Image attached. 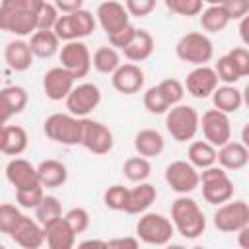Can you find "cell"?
<instances>
[{"label": "cell", "mask_w": 249, "mask_h": 249, "mask_svg": "<svg viewBox=\"0 0 249 249\" xmlns=\"http://www.w3.org/2000/svg\"><path fill=\"white\" fill-rule=\"evenodd\" d=\"M41 0H2L0 2V31L18 37L37 31V8Z\"/></svg>", "instance_id": "obj_1"}, {"label": "cell", "mask_w": 249, "mask_h": 249, "mask_svg": "<svg viewBox=\"0 0 249 249\" xmlns=\"http://www.w3.org/2000/svg\"><path fill=\"white\" fill-rule=\"evenodd\" d=\"M171 224L187 239H196L206 230V218L198 202L187 195L177 196L171 204Z\"/></svg>", "instance_id": "obj_2"}, {"label": "cell", "mask_w": 249, "mask_h": 249, "mask_svg": "<svg viewBox=\"0 0 249 249\" xmlns=\"http://www.w3.org/2000/svg\"><path fill=\"white\" fill-rule=\"evenodd\" d=\"M84 119L72 117L70 113H53L43 123V132L49 140L62 146H78L82 142Z\"/></svg>", "instance_id": "obj_3"}, {"label": "cell", "mask_w": 249, "mask_h": 249, "mask_svg": "<svg viewBox=\"0 0 249 249\" xmlns=\"http://www.w3.org/2000/svg\"><path fill=\"white\" fill-rule=\"evenodd\" d=\"M175 54L183 62H189L195 66H208V62L214 56V45L206 33L191 31L177 41Z\"/></svg>", "instance_id": "obj_4"}, {"label": "cell", "mask_w": 249, "mask_h": 249, "mask_svg": "<svg viewBox=\"0 0 249 249\" xmlns=\"http://www.w3.org/2000/svg\"><path fill=\"white\" fill-rule=\"evenodd\" d=\"M95 16L82 8L74 14H68V16H58L54 27H53V33L58 37V41H64V43H70V41H80L82 37H88L95 31Z\"/></svg>", "instance_id": "obj_5"}, {"label": "cell", "mask_w": 249, "mask_h": 249, "mask_svg": "<svg viewBox=\"0 0 249 249\" xmlns=\"http://www.w3.org/2000/svg\"><path fill=\"white\" fill-rule=\"evenodd\" d=\"M200 115L191 105H175L165 113V128L175 142H189L198 132Z\"/></svg>", "instance_id": "obj_6"}, {"label": "cell", "mask_w": 249, "mask_h": 249, "mask_svg": "<svg viewBox=\"0 0 249 249\" xmlns=\"http://www.w3.org/2000/svg\"><path fill=\"white\" fill-rule=\"evenodd\" d=\"M173 233L171 220L158 212H144L136 222V239L148 245H167Z\"/></svg>", "instance_id": "obj_7"}, {"label": "cell", "mask_w": 249, "mask_h": 249, "mask_svg": "<svg viewBox=\"0 0 249 249\" xmlns=\"http://www.w3.org/2000/svg\"><path fill=\"white\" fill-rule=\"evenodd\" d=\"M198 179H200L198 185H202V198L208 204L220 206V204L231 200L233 183L228 177V171H224L222 167L212 165L208 169H202V173H198Z\"/></svg>", "instance_id": "obj_8"}, {"label": "cell", "mask_w": 249, "mask_h": 249, "mask_svg": "<svg viewBox=\"0 0 249 249\" xmlns=\"http://www.w3.org/2000/svg\"><path fill=\"white\" fill-rule=\"evenodd\" d=\"M58 58H60V66L74 80L86 78L91 70V53H89V49L84 41L64 43L58 51Z\"/></svg>", "instance_id": "obj_9"}, {"label": "cell", "mask_w": 249, "mask_h": 249, "mask_svg": "<svg viewBox=\"0 0 249 249\" xmlns=\"http://www.w3.org/2000/svg\"><path fill=\"white\" fill-rule=\"evenodd\" d=\"M212 222L224 233H237L249 226V204L245 200H228L216 208Z\"/></svg>", "instance_id": "obj_10"}, {"label": "cell", "mask_w": 249, "mask_h": 249, "mask_svg": "<svg viewBox=\"0 0 249 249\" xmlns=\"http://www.w3.org/2000/svg\"><path fill=\"white\" fill-rule=\"evenodd\" d=\"M64 101H66V109L72 117L86 119L101 103V89L97 84L84 82V84L74 86V89L68 93V97Z\"/></svg>", "instance_id": "obj_11"}, {"label": "cell", "mask_w": 249, "mask_h": 249, "mask_svg": "<svg viewBox=\"0 0 249 249\" xmlns=\"http://www.w3.org/2000/svg\"><path fill=\"white\" fill-rule=\"evenodd\" d=\"M198 128H202L204 140L212 144L216 150L231 140V123L230 117L220 113L218 109H208L202 113L198 121Z\"/></svg>", "instance_id": "obj_12"}, {"label": "cell", "mask_w": 249, "mask_h": 249, "mask_svg": "<svg viewBox=\"0 0 249 249\" xmlns=\"http://www.w3.org/2000/svg\"><path fill=\"white\" fill-rule=\"evenodd\" d=\"M80 146H84L86 150H89L95 156L109 154L113 150V132L103 123L86 117L84 119V126H82V142H80Z\"/></svg>", "instance_id": "obj_13"}, {"label": "cell", "mask_w": 249, "mask_h": 249, "mask_svg": "<svg viewBox=\"0 0 249 249\" xmlns=\"http://www.w3.org/2000/svg\"><path fill=\"white\" fill-rule=\"evenodd\" d=\"M165 183L171 187V191H175L177 195H189L193 193L200 179H198V171L185 160H177V161H171L167 167H165Z\"/></svg>", "instance_id": "obj_14"}, {"label": "cell", "mask_w": 249, "mask_h": 249, "mask_svg": "<svg viewBox=\"0 0 249 249\" xmlns=\"http://www.w3.org/2000/svg\"><path fill=\"white\" fill-rule=\"evenodd\" d=\"M128 14L124 10V6L117 0H107V2H101L95 10V21L101 25V29L109 35H115L119 33L121 29H124L130 21H128Z\"/></svg>", "instance_id": "obj_15"}, {"label": "cell", "mask_w": 249, "mask_h": 249, "mask_svg": "<svg viewBox=\"0 0 249 249\" xmlns=\"http://www.w3.org/2000/svg\"><path fill=\"white\" fill-rule=\"evenodd\" d=\"M183 88L187 89V93H191L196 99H206L214 93V89L218 88V78L212 66H195L187 78Z\"/></svg>", "instance_id": "obj_16"}, {"label": "cell", "mask_w": 249, "mask_h": 249, "mask_svg": "<svg viewBox=\"0 0 249 249\" xmlns=\"http://www.w3.org/2000/svg\"><path fill=\"white\" fill-rule=\"evenodd\" d=\"M144 82H146L144 70H142L138 64H132V62L121 64V66L111 74V84H113V88H115L119 93H123V95L138 93V91L144 88Z\"/></svg>", "instance_id": "obj_17"}, {"label": "cell", "mask_w": 249, "mask_h": 249, "mask_svg": "<svg viewBox=\"0 0 249 249\" xmlns=\"http://www.w3.org/2000/svg\"><path fill=\"white\" fill-rule=\"evenodd\" d=\"M10 237L21 249H39L45 243L43 226L37 220L25 216V214L19 218V222L16 224V228L10 231Z\"/></svg>", "instance_id": "obj_18"}, {"label": "cell", "mask_w": 249, "mask_h": 249, "mask_svg": "<svg viewBox=\"0 0 249 249\" xmlns=\"http://www.w3.org/2000/svg\"><path fill=\"white\" fill-rule=\"evenodd\" d=\"M74 82L76 80L62 66H53L43 76V91L51 101H62L74 89Z\"/></svg>", "instance_id": "obj_19"}, {"label": "cell", "mask_w": 249, "mask_h": 249, "mask_svg": "<svg viewBox=\"0 0 249 249\" xmlns=\"http://www.w3.org/2000/svg\"><path fill=\"white\" fill-rule=\"evenodd\" d=\"M6 179L16 191H25V189H35L41 187L37 179V169L23 158H14L6 165Z\"/></svg>", "instance_id": "obj_20"}, {"label": "cell", "mask_w": 249, "mask_h": 249, "mask_svg": "<svg viewBox=\"0 0 249 249\" xmlns=\"http://www.w3.org/2000/svg\"><path fill=\"white\" fill-rule=\"evenodd\" d=\"M216 161L220 163V167L224 171L226 169H230V171L243 169L249 163V148L243 146L241 142L230 140L216 150Z\"/></svg>", "instance_id": "obj_21"}, {"label": "cell", "mask_w": 249, "mask_h": 249, "mask_svg": "<svg viewBox=\"0 0 249 249\" xmlns=\"http://www.w3.org/2000/svg\"><path fill=\"white\" fill-rule=\"evenodd\" d=\"M27 91L21 86H6L0 89V119L8 123L27 107Z\"/></svg>", "instance_id": "obj_22"}, {"label": "cell", "mask_w": 249, "mask_h": 249, "mask_svg": "<svg viewBox=\"0 0 249 249\" xmlns=\"http://www.w3.org/2000/svg\"><path fill=\"white\" fill-rule=\"evenodd\" d=\"M158 198V191L152 183H138L134 189H128L126 206L123 212L126 214H144Z\"/></svg>", "instance_id": "obj_23"}, {"label": "cell", "mask_w": 249, "mask_h": 249, "mask_svg": "<svg viewBox=\"0 0 249 249\" xmlns=\"http://www.w3.org/2000/svg\"><path fill=\"white\" fill-rule=\"evenodd\" d=\"M43 231H45V241L49 249H74L76 247V233L70 230V226L62 218L43 226Z\"/></svg>", "instance_id": "obj_24"}, {"label": "cell", "mask_w": 249, "mask_h": 249, "mask_svg": "<svg viewBox=\"0 0 249 249\" xmlns=\"http://www.w3.org/2000/svg\"><path fill=\"white\" fill-rule=\"evenodd\" d=\"M165 148V140L161 136V132H158L156 128H142L134 134V150L140 158H156L163 152Z\"/></svg>", "instance_id": "obj_25"}, {"label": "cell", "mask_w": 249, "mask_h": 249, "mask_svg": "<svg viewBox=\"0 0 249 249\" xmlns=\"http://www.w3.org/2000/svg\"><path fill=\"white\" fill-rule=\"evenodd\" d=\"M35 169H37L39 185L47 187V189L62 187L66 183V179H68V169L58 160H43Z\"/></svg>", "instance_id": "obj_26"}, {"label": "cell", "mask_w": 249, "mask_h": 249, "mask_svg": "<svg viewBox=\"0 0 249 249\" xmlns=\"http://www.w3.org/2000/svg\"><path fill=\"white\" fill-rule=\"evenodd\" d=\"M4 60L6 64L16 72H25L33 62V53L29 49V43L23 39H14L4 49Z\"/></svg>", "instance_id": "obj_27"}, {"label": "cell", "mask_w": 249, "mask_h": 249, "mask_svg": "<svg viewBox=\"0 0 249 249\" xmlns=\"http://www.w3.org/2000/svg\"><path fill=\"white\" fill-rule=\"evenodd\" d=\"M154 47H156V43H154L152 33L146 29H136L132 41L123 49V53L134 64V62H142V60L150 58L154 53Z\"/></svg>", "instance_id": "obj_28"}, {"label": "cell", "mask_w": 249, "mask_h": 249, "mask_svg": "<svg viewBox=\"0 0 249 249\" xmlns=\"http://www.w3.org/2000/svg\"><path fill=\"white\" fill-rule=\"evenodd\" d=\"M210 97H212L214 109H218L224 115L235 113L243 105V91L235 86H218Z\"/></svg>", "instance_id": "obj_29"}, {"label": "cell", "mask_w": 249, "mask_h": 249, "mask_svg": "<svg viewBox=\"0 0 249 249\" xmlns=\"http://www.w3.org/2000/svg\"><path fill=\"white\" fill-rule=\"evenodd\" d=\"M187 161L198 171V169H208L216 163V148L208 144L206 140H195L189 146L187 152Z\"/></svg>", "instance_id": "obj_30"}, {"label": "cell", "mask_w": 249, "mask_h": 249, "mask_svg": "<svg viewBox=\"0 0 249 249\" xmlns=\"http://www.w3.org/2000/svg\"><path fill=\"white\" fill-rule=\"evenodd\" d=\"M29 49L33 56L51 58L60 51V41L53 31H35L29 41Z\"/></svg>", "instance_id": "obj_31"}, {"label": "cell", "mask_w": 249, "mask_h": 249, "mask_svg": "<svg viewBox=\"0 0 249 249\" xmlns=\"http://www.w3.org/2000/svg\"><path fill=\"white\" fill-rule=\"evenodd\" d=\"M198 16H200V27L206 33H218V31L226 29V25L230 23V18L226 16V12L220 6V2L218 4L212 2L210 6L202 8V12Z\"/></svg>", "instance_id": "obj_32"}, {"label": "cell", "mask_w": 249, "mask_h": 249, "mask_svg": "<svg viewBox=\"0 0 249 249\" xmlns=\"http://www.w3.org/2000/svg\"><path fill=\"white\" fill-rule=\"evenodd\" d=\"M27 132L23 126L19 124H6V136H4V146H2V154L8 156H19L25 152L27 148Z\"/></svg>", "instance_id": "obj_33"}, {"label": "cell", "mask_w": 249, "mask_h": 249, "mask_svg": "<svg viewBox=\"0 0 249 249\" xmlns=\"http://www.w3.org/2000/svg\"><path fill=\"white\" fill-rule=\"evenodd\" d=\"M121 64V54L113 47H99L91 56V66L99 74H113Z\"/></svg>", "instance_id": "obj_34"}, {"label": "cell", "mask_w": 249, "mask_h": 249, "mask_svg": "<svg viewBox=\"0 0 249 249\" xmlns=\"http://www.w3.org/2000/svg\"><path fill=\"white\" fill-rule=\"evenodd\" d=\"M62 218V206L60 200L53 195H45L43 200L39 202V206L35 208V220L41 226H47L51 222H56Z\"/></svg>", "instance_id": "obj_35"}, {"label": "cell", "mask_w": 249, "mask_h": 249, "mask_svg": "<svg viewBox=\"0 0 249 249\" xmlns=\"http://www.w3.org/2000/svg\"><path fill=\"white\" fill-rule=\"evenodd\" d=\"M152 173V165L150 160L140 158V156H132L123 163V175L132 181V183H144Z\"/></svg>", "instance_id": "obj_36"}, {"label": "cell", "mask_w": 249, "mask_h": 249, "mask_svg": "<svg viewBox=\"0 0 249 249\" xmlns=\"http://www.w3.org/2000/svg\"><path fill=\"white\" fill-rule=\"evenodd\" d=\"M214 72H216V78L218 82H224V86H235L239 80H241V74L239 70L235 68V64L230 60L228 54H222L214 66Z\"/></svg>", "instance_id": "obj_37"}, {"label": "cell", "mask_w": 249, "mask_h": 249, "mask_svg": "<svg viewBox=\"0 0 249 249\" xmlns=\"http://www.w3.org/2000/svg\"><path fill=\"white\" fill-rule=\"evenodd\" d=\"M161 95L165 97L167 105L169 107H175L181 103V99L185 97V88H183V82H179L177 78H165L158 84Z\"/></svg>", "instance_id": "obj_38"}, {"label": "cell", "mask_w": 249, "mask_h": 249, "mask_svg": "<svg viewBox=\"0 0 249 249\" xmlns=\"http://www.w3.org/2000/svg\"><path fill=\"white\" fill-rule=\"evenodd\" d=\"M142 101H144L146 111H148V113H152V115H163V113H167V111L171 109V107L167 105L165 97L161 95V91H160V88H158V86L148 88V89L144 91Z\"/></svg>", "instance_id": "obj_39"}, {"label": "cell", "mask_w": 249, "mask_h": 249, "mask_svg": "<svg viewBox=\"0 0 249 249\" xmlns=\"http://www.w3.org/2000/svg\"><path fill=\"white\" fill-rule=\"evenodd\" d=\"M58 16L60 14L56 12L54 4L41 0V4L37 8V31H53Z\"/></svg>", "instance_id": "obj_40"}, {"label": "cell", "mask_w": 249, "mask_h": 249, "mask_svg": "<svg viewBox=\"0 0 249 249\" xmlns=\"http://www.w3.org/2000/svg\"><path fill=\"white\" fill-rule=\"evenodd\" d=\"M126 198H128V189L124 185H111L105 193H103V202L109 210H124L126 206Z\"/></svg>", "instance_id": "obj_41"}, {"label": "cell", "mask_w": 249, "mask_h": 249, "mask_svg": "<svg viewBox=\"0 0 249 249\" xmlns=\"http://www.w3.org/2000/svg\"><path fill=\"white\" fill-rule=\"evenodd\" d=\"M62 220L70 226V230L78 235V233H82V231H86L88 230V226H89V212L86 210V208H82V206H74V208H70L64 216H62Z\"/></svg>", "instance_id": "obj_42"}, {"label": "cell", "mask_w": 249, "mask_h": 249, "mask_svg": "<svg viewBox=\"0 0 249 249\" xmlns=\"http://www.w3.org/2000/svg\"><path fill=\"white\" fill-rule=\"evenodd\" d=\"M165 8L177 16L193 18L202 12V2L200 0H165Z\"/></svg>", "instance_id": "obj_43"}, {"label": "cell", "mask_w": 249, "mask_h": 249, "mask_svg": "<svg viewBox=\"0 0 249 249\" xmlns=\"http://www.w3.org/2000/svg\"><path fill=\"white\" fill-rule=\"evenodd\" d=\"M21 210L16 206V204H10V202H2L0 204V233H8L16 228V224L19 222L21 218Z\"/></svg>", "instance_id": "obj_44"}, {"label": "cell", "mask_w": 249, "mask_h": 249, "mask_svg": "<svg viewBox=\"0 0 249 249\" xmlns=\"http://www.w3.org/2000/svg\"><path fill=\"white\" fill-rule=\"evenodd\" d=\"M45 193L43 187H35V189H25V191H16V200L21 208H37L39 202L43 200Z\"/></svg>", "instance_id": "obj_45"}, {"label": "cell", "mask_w": 249, "mask_h": 249, "mask_svg": "<svg viewBox=\"0 0 249 249\" xmlns=\"http://www.w3.org/2000/svg\"><path fill=\"white\" fill-rule=\"evenodd\" d=\"M124 10L128 16H134V18H146L152 14V10L156 8V0H126L124 4Z\"/></svg>", "instance_id": "obj_46"}, {"label": "cell", "mask_w": 249, "mask_h": 249, "mask_svg": "<svg viewBox=\"0 0 249 249\" xmlns=\"http://www.w3.org/2000/svg\"><path fill=\"white\" fill-rule=\"evenodd\" d=\"M220 6L224 8L230 21L231 19H243L249 14V2L247 0H224V2H220Z\"/></svg>", "instance_id": "obj_47"}, {"label": "cell", "mask_w": 249, "mask_h": 249, "mask_svg": "<svg viewBox=\"0 0 249 249\" xmlns=\"http://www.w3.org/2000/svg\"><path fill=\"white\" fill-rule=\"evenodd\" d=\"M230 60L235 64V68L239 70L241 78L249 76V51L245 47H233L230 53H228Z\"/></svg>", "instance_id": "obj_48"}, {"label": "cell", "mask_w": 249, "mask_h": 249, "mask_svg": "<svg viewBox=\"0 0 249 249\" xmlns=\"http://www.w3.org/2000/svg\"><path fill=\"white\" fill-rule=\"evenodd\" d=\"M136 29L138 27H134L132 23H128L124 29H121L119 33H115V35H109V43H111V47L117 51V49H124L130 41H132V37H134V33H136Z\"/></svg>", "instance_id": "obj_49"}, {"label": "cell", "mask_w": 249, "mask_h": 249, "mask_svg": "<svg viewBox=\"0 0 249 249\" xmlns=\"http://www.w3.org/2000/svg\"><path fill=\"white\" fill-rule=\"evenodd\" d=\"M107 249H140V243L136 237L132 235H124V237H113L107 241Z\"/></svg>", "instance_id": "obj_50"}, {"label": "cell", "mask_w": 249, "mask_h": 249, "mask_svg": "<svg viewBox=\"0 0 249 249\" xmlns=\"http://www.w3.org/2000/svg\"><path fill=\"white\" fill-rule=\"evenodd\" d=\"M53 4H54V8H56L58 14L62 12V16L74 14V12H78V10L84 8V2H82V0H56V2H53Z\"/></svg>", "instance_id": "obj_51"}, {"label": "cell", "mask_w": 249, "mask_h": 249, "mask_svg": "<svg viewBox=\"0 0 249 249\" xmlns=\"http://www.w3.org/2000/svg\"><path fill=\"white\" fill-rule=\"evenodd\" d=\"M74 249H107V241H103V239H84Z\"/></svg>", "instance_id": "obj_52"}, {"label": "cell", "mask_w": 249, "mask_h": 249, "mask_svg": "<svg viewBox=\"0 0 249 249\" xmlns=\"http://www.w3.org/2000/svg\"><path fill=\"white\" fill-rule=\"evenodd\" d=\"M239 37H241L243 47L247 49V45H249V16H245L243 19H239Z\"/></svg>", "instance_id": "obj_53"}, {"label": "cell", "mask_w": 249, "mask_h": 249, "mask_svg": "<svg viewBox=\"0 0 249 249\" xmlns=\"http://www.w3.org/2000/svg\"><path fill=\"white\" fill-rule=\"evenodd\" d=\"M237 243H239V249H249V226L237 231Z\"/></svg>", "instance_id": "obj_54"}, {"label": "cell", "mask_w": 249, "mask_h": 249, "mask_svg": "<svg viewBox=\"0 0 249 249\" xmlns=\"http://www.w3.org/2000/svg\"><path fill=\"white\" fill-rule=\"evenodd\" d=\"M4 136H6V123L0 119V152H2V146H4Z\"/></svg>", "instance_id": "obj_55"}, {"label": "cell", "mask_w": 249, "mask_h": 249, "mask_svg": "<svg viewBox=\"0 0 249 249\" xmlns=\"http://www.w3.org/2000/svg\"><path fill=\"white\" fill-rule=\"evenodd\" d=\"M165 249H187V247H183V245H179V243H167Z\"/></svg>", "instance_id": "obj_56"}, {"label": "cell", "mask_w": 249, "mask_h": 249, "mask_svg": "<svg viewBox=\"0 0 249 249\" xmlns=\"http://www.w3.org/2000/svg\"><path fill=\"white\" fill-rule=\"evenodd\" d=\"M193 249H206V247H202V245H196V247H193Z\"/></svg>", "instance_id": "obj_57"}, {"label": "cell", "mask_w": 249, "mask_h": 249, "mask_svg": "<svg viewBox=\"0 0 249 249\" xmlns=\"http://www.w3.org/2000/svg\"><path fill=\"white\" fill-rule=\"evenodd\" d=\"M0 249H8V247H6V245H2V243H0Z\"/></svg>", "instance_id": "obj_58"}]
</instances>
